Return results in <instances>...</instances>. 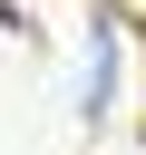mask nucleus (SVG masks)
I'll list each match as a JSON object with an SVG mask.
<instances>
[{
    "instance_id": "nucleus-1",
    "label": "nucleus",
    "mask_w": 146,
    "mask_h": 155,
    "mask_svg": "<svg viewBox=\"0 0 146 155\" xmlns=\"http://www.w3.org/2000/svg\"><path fill=\"white\" fill-rule=\"evenodd\" d=\"M117 107V29L97 19V39H88V78H78V116H107Z\"/></svg>"
}]
</instances>
